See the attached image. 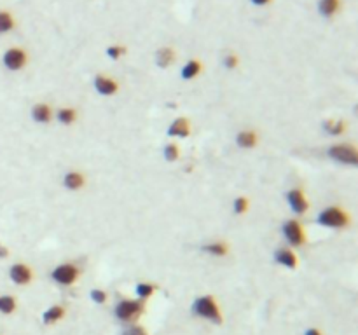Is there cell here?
<instances>
[{
    "mask_svg": "<svg viewBox=\"0 0 358 335\" xmlns=\"http://www.w3.org/2000/svg\"><path fill=\"white\" fill-rule=\"evenodd\" d=\"M192 311H194L196 316L203 318L206 321H211L213 325H220L224 321L220 306H218L217 298L213 295H201V297H198L194 300V304H192Z\"/></svg>",
    "mask_w": 358,
    "mask_h": 335,
    "instance_id": "1",
    "label": "cell"
},
{
    "mask_svg": "<svg viewBox=\"0 0 358 335\" xmlns=\"http://www.w3.org/2000/svg\"><path fill=\"white\" fill-rule=\"evenodd\" d=\"M145 311V302L140 298H122L115 304L114 314L119 321L122 323L133 325L138 321V318L144 314Z\"/></svg>",
    "mask_w": 358,
    "mask_h": 335,
    "instance_id": "2",
    "label": "cell"
},
{
    "mask_svg": "<svg viewBox=\"0 0 358 335\" xmlns=\"http://www.w3.org/2000/svg\"><path fill=\"white\" fill-rule=\"evenodd\" d=\"M316 222L329 229H346L351 224V217L341 206H327L318 213Z\"/></svg>",
    "mask_w": 358,
    "mask_h": 335,
    "instance_id": "3",
    "label": "cell"
},
{
    "mask_svg": "<svg viewBox=\"0 0 358 335\" xmlns=\"http://www.w3.org/2000/svg\"><path fill=\"white\" fill-rule=\"evenodd\" d=\"M327 155L332 161L341 162L344 166H357L358 164V150L351 144H336L327 148Z\"/></svg>",
    "mask_w": 358,
    "mask_h": 335,
    "instance_id": "4",
    "label": "cell"
},
{
    "mask_svg": "<svg viewBox=\"0 0 358 335\" xmlns=\"http://www.w3.org/2000/svg\"><path fill=\"white\" fill-rule=\"evenodd\" d=\"M81 278V269L72 262H63L51 271V280L61 287H72Z\"/></svg>",
    "mask_w": 358,
    "mask_h": 335,
    "instance_id": "5",
    "label": "cell"
},
{
    "mask_svg": "<svg viewBox=\"0 0 358 335\" xmlns=\"http://www.w3.org/2000/svg\"><path fill=\"white\" fill-rule=\"evenodd\" d=\"M281 232H283V238L285 241H287L290 246L294 248H299V246H304L307 241L306 238V231H304L303 224H301L299 220H287L283 224V227H281Z\"/></svg>",
    "mask_w": 358,
    "mask_h": 335,
    "instance_id": "6",
    "label": "cell"
},
{
    "mask_svg": "<svg viewBox=\"0 0 358 335\" xmlns=\"http://www.w3.org/2000/svg\"><path fill=\"white\" fill-rule=\"evenodd\" d=\"M2 63L7 70L11 72H19L23 70L28 63V52L23 48H9L7 51L2 56Z\"/></svg>",
    "mask_w": 358,
    "mask_h": 335,
    "instance_id": "7",
    "label": "cell"
},
{
    "mask_svg": "<svg viewBox=\"0 0 358 335\" xmlns=\"http://www.w3.org/2000/svg\"><path fill=\"white\" fill-rule=\"evenodd\" d=\"M9 280L18 287H26L34 280V271L25 262H16L9 267Z\"/></svg>",
    "mask_w": 358,
    "mask_h": 335,
    "instance_id": "8",
    "label": "cell"
},
{
    "mask_svg": "<svg viewBox=\"0 0 358 335\" xmlns=\"http://www.w3.org/2000/svg\"><path fill=\"white\" fill-rule=\"evenodd\" d=\"M288 206L296 215H304L309 210V203H307V197L304 195L303 189H290V191L285 194Z\"/></svg>",
    "mask_w": 358,
    "mask_h": 335,
    "instance_id": "9",
    "label": "cell"
},
{
    "mask_svg": "<svg viewBox=\"0 0 358 335\" xmlns=\"http://www.w3.org/2000/svg\"><path fill=\"white\" fill-rule=\"evenodd\" d=\"M93 86H95L96 93L102 96H114L119 91V82L114 77L105 74H98L93 79Z\"/></svg>",
    "mask_w": 358,
    "mask_h": 335,
    "instance_id": "10",
    "label": "cell"
},
{
    "mask_svg": "<svg viewBox=\"0 0 358 335\" xmlns=\"http://www.w3.org/2000/svg\"><path fill=\"white\" fill-rule=\"evenodd\" d=\"M166 133L170 138H187L191 135V122H189L187 117H178L171 121Z\"/></svg>",
    "mask_w": 358,
    "mask_h": 335,
    "instance_id": "11",
    "label": "cell"
},
{
    "mask_svg": "<svg viewBox=\"0 0 358 335\" xmlns=\"http://www.w3.org/2000/svg\"><path fill=\"white\" fill-rule=\"evenodd\" d=\"M65 316H67V307L61 306V304H52V306L48 307V309L44 311V314H42V323H44L46 327H51V325L59 323Z\"/></svg>",
    "mask_w": 358,
    "mask_h": 335,
    "instance_id": "12",
    "label": "cell"
},
{
    "mask_svg": "<svg viewBox=\"0 0 358 335\" xmlns=\"http://www.w3.org/2000/svg\"><path fill=\"white\" fill-rule=\"evenodd\" d=\"M32 119L39 124H49L54 119V110L49 103H35L32 107Z\"/></svg>",
    "mask_w": 358,
    "mask_h": 335,
    "instance_id": "13",
    "label": "cell"
},
{
    "mask_svg": "<svg viewBox=\"0 0 358 335\" xmlns=\"http://www.w3.org/2000/svg\"><path fill=\"white\" fill-rule=\"evenodd\" d=\"M274 260H276V264L283 265L287 269H296L299 265V258H297L296 251L290 250V248H280L274 253Z\"/></svg>",
    "mask_w": 358,
    "mask_h": 335,
    "instance_id": "14",
    "label": "cell"
},
{
    "mask_svg": "<svg viewBox=\"0 0 358 335\" xmlns=\"http://www.w3.org/2000/svg\"><path fill=\"white\" fill-rule=\"evenodd\" d=\"M258 144V135L254 129H241L236 135V145L243 150H250V148L257 147Z\"/></svg>",
    "mask_w": 358,
    "mask_h": 335,
    "instance_id": "15",
    "label": "cell"
},
{
    "mask_svg": "<svg viewBox=\"0 0 358 335\" xmlns=\"http://www.w3.org/2000/svg\"><path fill=\"white\" fill-rule=\"evenodd\" d=\"M63 185H65V189H68V191L72 192L81 191L86 185V175L75 170L68 171V173H65V177H63Z\"/></svg>",
    "mask_w": 358,
    "mask_h": 335,
    "instance_id": "16",
    "label": "cell"
},
{
    "mask_svg": "<svg viewBox=\"0 0 358 335\" xmlns=\"http://www.w3.org/2000/svg\"><path fill=\"white\" fill-rule=\"evenodd\" d=\"M321 128H323V131L327 133L329 137H341V135L346 133L348 124L343 119H327V121H323Z\"/></svg>",
    "mask_w": 358,
    "mask_h": 335,
    "instance_id": "17",
    "label": "cell"
},
{
    "mask_svg": "<svg viewBox=\"0 0 358 335\" xmlns=\"http://www.w3.org/2000/svg\"><path fill=\"white\" fill-rule=\"evenodd\" d=\"M201 72H203V63H201L200 59L192 58V59H189L184 66H182L180 75H182L184 81H192V79H196Z\"/></svg>",
    "mask_w": 358,
    "mask_h": 335,
    "instance_id": "18",
    "label": "cell"
},
{
    "mask_svg": "<svg viewBox=\"0 0 358 335\" xmlns=\"http://www.w3.org/2000/svg\"><path fill=\"white\" fill-rule=\"evenodd\" d=\"M79 117V112L74 107H61L54 112V119L59 122L61 126H72L75 124Z\"/></svg>",
    "mask_w": 358,
    "mask_h": 335,
    "instance_id": "19",
    "label": "cell"
},
{
    "mask_svg": "<svg viewBox=\"0 0 358 335\" xmlns=\"http://www.w3.org/2000/svg\"><path fill=\"white\" fill-rule=\"evenodd\" d=\"M175 51L171 48H168V46H164V48H159L157 51H155V65L159 66V68H168V66H171L175 63Z\"/></svg>",
    "mask_w": 358,
    "mask_h": 335,
    "instance_id": "20",
    "label": "cell"
},
{
    "mask_svg": "<svg viewBox=\"0 0 358 335\" xmlns=\"http://www.w3.org/2000/svg\"><path fill=\"white\" fill-rule=\"evenodd\" d=\"M316 7L323 18H332L341 9V0H318Z\"/></svg>",
    "mask_w": 358,
    "mask_h": 335,
    "instance_id": "21",
    "label": "cell"
},
{
    "mask_svg": "<svg viewBox=\"0 0 358 335\" xmlns=\"http://www.w3.org/2000/svg\"><path fill=\"white\" fill-rule=\"evenodd\" d=\"M203 251L211 257H225V255L229 253V244L225 243V241H211V243L205 244Z\"/></svg>",
    "mask_w": 358,
    "mask_h": 335,
    "instance_id": "22",
    "label": "cell"
},
{
    "mask_svg": "<svg viewBox=\"0 0 358 335\" xmlns=\"http://www.w3.org/2000/svg\"><path fill=\"white\" fill-rule=\"evenodd\" d=\"M16 21H14V16L11 14L9 11H0V35H4V33H9L12 28H14Z\"/></svg>",
    "mask_w": 358,
    "mask_h": 335,
    "instance_id": "23",
    "label": "cell"
},
{
    "mask_svg": "<svg viewBox=\"0 0 358 335\" xmlns=\"http://www.w3.org/2000/svg\"><path fill=\"white\" fill-rule=\"evenodd\" d=\"M18 307V302L12 295H0V313L2 314H12Z\"/></svg>",
    "mask_w": 358,
    "mask_h": 335,
    "instance_id": "24",
    "label": "cell"
},
{
    "mask_svg": "<svg viewBox=\"0 0 358 335\" xmlns=\"http://www.w3.org/2000/svg\"><path fill=\"white\" fill-rule=\"evenodd\" d=\"M135 293H137V297L140 298V300H147V298H151L152 295L155 293V287L151 283H138L137 287H135Z\"/></svg>",
    "mask_w": 358,
    "mask_h": 335,
    "instance_id": "25",
    "label": "cell"
},
{
    "mask_svg": "<svg viewBox=\"0 0 358 335\" xmlns=\"http://www.w3.org/2000/svg\"><path fill=\"white\" fill-rule=\"evenodd\" d=\"M250 210V199L245 197V195H238L233 201V211L234 215H245Z\"/></svg>",
    "mask_w": 358,
    "mask_h": 335,
    "instance_id": "26",
    "label": "cell"
},
{
    "mask_svg": "<svg viewBox=\"0 0 358 335\" xmlns=\"http://www.w3.org/2000/svg\"><path fill=\"white\" fill-rule=\"evenodd\" d=\"M162 155H164V159H166L168 162L178 161V157H180V147H178L177 144L164 145V148H162Z\"/></svg>",
    "mask_w": 358,
    "mask_h": 335,
    "instance_id": "27",
    "label": "cell"
},
{
    "mask_svg": "<svg viewBox=\"0 0 358 335\" xmlns=\"http://www.w3.org/2000/svg\"><path fill=\"white\" fill-rule=\"evenodd\" d=\"M105 52H107V56L110 59L117 61V59H121L122 56L126 54V48H124V46H121V44H112V46H108Z\"/></svg>",
    "mask_w": 358,
    "mask_h": 335,
    "instance_id": "28",
    "label": "cell"
},
{
    "mask_svg": "<svg viewBox=\"0 0 358 335\" xmlns=\"http://www.w3.org/2000/svg\"><path fill=\"white\" fill-rule=\"evenodd\" d=\"M89 297H91V300L95 304H98V306H103V304L107 302L108 295H107V291L102 290V288H93V290L89 291Z\"/></svg>",
    "mask_w": 358,
    "mask_h": 335,
    "instance_id": "29",
    "label": "cell"
},
{
    "mask_svg": "<svg viewBox=\"0 0 358 335\" xmlns=\"http://www.w3.org/2000/svg\"><path fill=\"white\" fill-rule=\"evenodd\" d=\"M222 63H224V66L227 70H234V68L240 65V58H238L236 52H227V54L222 58Z\"/></svg>",
    "mask_w": 358,
    "mask_h": 335,
    "instance_id": "30",
    "label": "cell"
},
{
    "mask_svg": "<svg viewBox=\"0 0 358 335\" xmlns=\"http://www.w3.org/2000/svg\"><path fill=\"white\" fill-rule=\"evenodd\" d=\"M122 335H149V332L145 330L144 327H140V325L133 323V325H129V327L122 332Z\"/></svg>",
    "mask_w": 358,
    "mask_h": 335,
    "instance_id": "31",
    "label": "cell"
},
{
    "mask_svg": "<svg viewBox=\"0 0 358 335\" xmlns=\"http://www.w3.org/2000/svg\"><path fill=\"white\" fill-rule=\"evenodd\" d=\"M304 335H323V332H321L320 328H316V327H311V328H307V330L304 332Z\"/></svg>",
    "mask_w": 358,
    "mask_h": 335,
    "instance_id": "32",
    "label": "cell"
},
{
    "mask_svg": "<svg viewBox=\"0 0 358 335\" xmlns=\"http://www.w3.org/2000/svg\"><path fill=\"white\" fill-rule=\"evenodd\" d=\"M7 257H9V248L0 243V258H7Z\"/></svg>",
    "mask_w": 358,
    "mask_h": 335,
    "instance_id": "33",
    "label": "cell"
},
{
    "mask_svg": "<svg viewBox=\"0 0 358 335\" xmlns=\"http://www.w3.org/2000/svg\"><path fill=\"white\" fill-rule=\"evenodd\" d=\"M254 5H267L271 2V0H250Z\"/></svg>",
    "mask_w": 358,
    "mask_h": 335,
    "instance_id": "34",
    "label": "cell"
}]
</instances>
